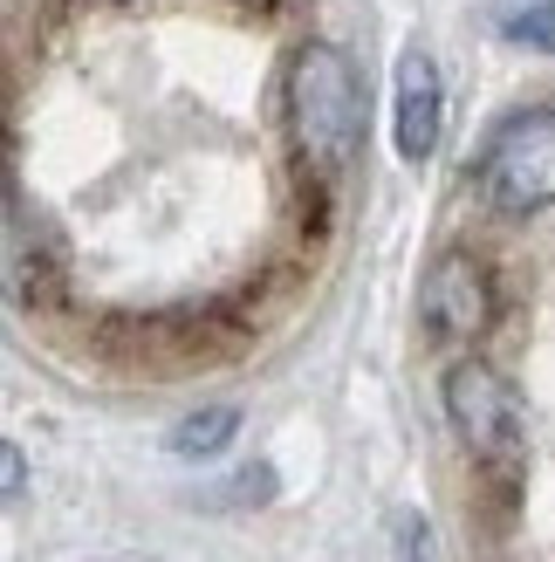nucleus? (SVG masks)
<instances>
[{
	"label": "nucleus",
	"instance_id": "1",
	"mask_svg": "<svg viewBox=\"0 0 555 562\" xmlns=\"http://www.w3.org/2000/svg\"><path fill=\"white\" fill-rule=\"evenodd\" d=\"M288 124L316 172H343L364 137V82L337 42H309L288 69Z\"/></svg>",
	"mask_w": 555,
	"mask_h": 562
},
{
	"label": "nucleus",
	"instance_id": "2",
	"mask_svg": "<svg viewBox=\"0 0 555 562\" xmlns=\"http://www.w3.org/2000/svg\"><path fill=\"white\" fill-rule=\"evenodd\" d=\"M480 186L501 213L555 206V110H521L494 131V145L480 158Z\"/></svg>",
	"mask_w": 555,
	"mask_h": 562
},
{
	"label": "nucleus",
	"instance_id": "3",
	"mask_svg": "<svg viewBox=\"0 0 555 562\" xmlns=\"http://www.w3.org/2000/svg\"><path fill=\"white\" fill-rule=\"evenodd\" d=\"M446 418L480 460H494V467L521 460V398L494 363H480V357L453 363L446 371Z\"/></svg>",
	"mask_w": 555,
	"mask_h": 562
},
{
	"label": "nucleus",
	"instance_id": "4",
	"mask_svg": "<svg viewBox=\"0 0 555 562\" xmlns=\"http://www.w3.org/2000/svg\"><path fill=\"white\" fill-rule=\"evenodd\" d=\"M419 316L432 323V336L446 344H474L494 323V281L474 255H439L419 281Z\"/></svg>",
	"mask_w": 555,
	"mask_h": 562
},
{
	"label": "nucleus",
	"instance_id": "5",
	"mask_svg": "<svg viewBox=\"0 0 555 562\" xmlns=\"http://www.w3.org/2000/svg\"><path fill=\"white\" fill-rule=\"evenodd\" d=\"M439 131H446V90H439V63L426 48H405L398 55V82H392V137H398V158H432L439 151Z\"/></svg>",
	"mask_w": 555,
	"mask_h": 562
},
{
	"label": "nucleus",
	"instance_id": "6",
	"mask_svg": "<svg viewBox=\"0 0 555 562\" xmlns=\"http://www.w3.org/2000/svg\"><path fill=\"white\" fill-rule=\"evenodd\" d=\"M240 432V412L234 405H213V412H192L185 426L172 432V453H185V460H213L219 446H227Z\"/></svg>",
	"mask_w": 555,
	"mask_h": 562
},
{
	"label": "nucleus",
	"instance_id": "7",
	"mask_svg": "<svg viewBox=\"0 0 555 562\" xmlns=\"http://www.w3.org/2000/svg\"><path fill=\"white\" fill-rule=\"evenodd\" d=\"M508 42H535V48H555V14L542 8V14H514L508 27H501Z\"/></svg>",
	"mask_w": 555,
	"mask_h": 562
},
{
	"label": "nucleus",
	"instance_id": "8",
	"mask_svg": "<svg viewBox=\"0 0 555 562\" xmlns=\"http://www.w3.org/2000/svg\"><path fill=\"white\" fill-rule=\"evenodd\" d=\"M0 467H8V501L21 494V481H27V467H21V446H8V453H0Z\"/></svg>",
	"mask_w": 555,
	"mask_h": 562
}]
</instances>
